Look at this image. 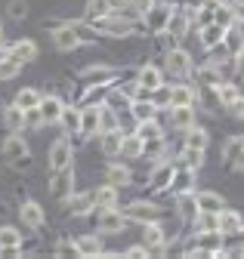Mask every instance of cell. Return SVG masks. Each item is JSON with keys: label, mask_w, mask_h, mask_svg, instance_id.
I'll list each match as a JSON object with an SVG mask.
<instances>
[{"label": "cell", "mask_w": 244, "mask_h": 259, "mask_svg": "<svg viewBox=\"0 0 244 259\" xmlns=\"http://www.w3.org/2000/svg\"><path fill=\"white\" fill-rule=\"evenodd\" d=\"M170 19H173V7H167V4H158V7H151L145 13V25L155 31V34H161V31L170 28Z\"/></svg>", "instance_id": "6da1fadb"}, {"label": "cell", "mask_w": 244, "mask_h": 259, "mask_svg": "<svg viewBox=\"0 0 244 259\" xmlns=\"http://www.w3.org/2000/svg\"><path fill=\"white\" fill-rule=\"evenodd\" d=\"M71 194H74V176H71V167L56 170V176H53V198L68 201Z\"/></svg>", "instance_id": "7a4b0ae2"}, {"label": "cell", "mask_w": 244, "mask_h": 259, "mask_svg": "<svg viewBox=\"0 0 244 259\" xmlns=\"http://www.w3.org/2000/svg\"><path fill=\"white\" fill-rule=\"evenodd\" d=\"M142 244H145L148 253H155V256L164 253V229H161L158 222H145V229H142Z\"/></svg>", "instance_id": "3957f363"}, {"label": "cell", "mask_w": 244, "mask_h": 259, "mask_svg": "<svg viewBox=\"0 0 244 259\" xmlns=\"http://www.w3.org/2000/svg\"><path fill=\"white\" fill-rule=\"evenodd\" d=\"M65 167H71V145H68V139H59L50 148V170L56 173V170H65Z\"/></svg>", "instance_id": "277c9868"}, {"label": "cell", "mask_w": 244, "mask_h": 259, "mask_svg": "<svg viewBox=\"0 0 244 259\" xmlns=\"http://www.w3.org/2000/svg\"><path fill=\"white\" fill-rule=\"evenodd\" d=\"M0 151H4V157L10 160V164H19V167H22V164H28V160H25V157H28V145H25V139H22V136H10Z\"/></svg>", "instance_id": "5b68a950"}, {"label": "cell", "mask_w": 244, "mask_h": 259, "mask_svg": "<svg viewBox=\"0 0 244 259\" xmlns=\"http://www.w3.org/2000/svg\"><path fill=\"white\" fill-rule=\"evenodd\" d=\"M19 216H22V222L28 225V229H40V225L47 222V216H44V207H40L37 201H25V204L19 207Z\"/></svg>", "instance_id": "8992f818"}, {"label": "cell", "mask_w": 244, "mask_h": 259, "mask_svg": "<svg viewBox=\"0 0 244 259\" xmlns=\"http://www.w3.org/2000/svg\"><path fill=\"white\" fill-rule=\"evenodd\" d=\"M124 225H127V216H124V213H117L114 207H105V213L99 216V229L108 232V235L124 232Z\"/></svg>", "instance_id": "52a82bcc"}, {"label": "cell", "mask_w": 244, "mask_h": 259, "mask_svg": "<svg viewBox=\"0 0 244 259\" xmlns=\"http://www.w3.org/2000/svg\"><path fill=\"white\" fill-rule=\"evenodd\" d=\"M99 126H102V111L93 108V105H87V108L80 111V130H77V133H80V136H93Z\"/></svg>", "instance_id": "ba28073f"}, {"label": "cell", "mask_w": 244, "mask_h": 259, "mask_svg": "<svg viewBox=\"0 0 244 259\" xmlns=\"http://www.w3.org/2000/svg\"><path fill=\"white\" fill-rule=\"evenodd\" d=\"M53 40H56V47L62 50V53H68V50H77V47H80V37H77V31H74V25H65V28H56V34H53Z\"/></svg>", "instance_id": "9c48e42d"}, {"label": "cell", "mask_w": 244, "mask_h": 259, "mask_svg": "<svg viewBox=\"0 0 244 259\" xmlns=\"http://www.w3.org/2000/svg\"><path fill=\"white\" fill-rule=\"evenodd\" d=\"M223 37H226V28H223V25H217V22H207V25L201 28V47H207V50L220 47V44H223Z\"/></svg>", "instance_id": "30bf717a"}, {"label": "cell", "mask_w": 244, "mask_h": 259, "mask_svg": "<svg viewBox=\"0 0 244 259\" xmlns=\"http://www.w3.org/2000/svg\"><path fill=\"white\" fill-rule=\"evenodd\" d=\"M241 225H244V219L235 210H226V207L220 210V235H238Z\"/></svg>", "instance_id": "8fae6325"}, {"label": "cell", "mask_w": 244, "mask_h": 259, "mask_svg": "<svg viewBox=\"0 0 244 259\" xmlns=\"http://www.w3.org/2000/svg\"><path fill=\"white\" fill-rule=\"evenodd\" d=\"M139 87L142 90H158V87H164V74L155 68V65H145V68H139Z\"/></svg>", "instance_id": "7c38bea8"}, {"label": "cell", "mask_w": 244, "mask_h": 259, "mask_svg": "<svg viewBox=\"0 0 244 259\" xmlns=\"http://www.w3.org/2000/svg\"><path fill=\"white\" fill-rule=\"evenodd\" d=\"M127 219L155 222V219H158V207H151V204H142V201H133V204L127 207Z\"/></svg>", "instance_id": "4fadbf2b"}, {"label": "cell", "mask_w": 244, "mask_h": 259, "mask_svg": "<svg viewBox=\"0 0 244 259\" xmlns=\"http://www.w3.org/2000/svg\"><path fill=\"white\" fill-rule=\"evenodd\" d=\"M40 117H44V123H53V120H59V117H62V102H59L56 99V96H47V99H40Z\"/></svg>", "instance_id": "5bb4252c"}, {"label": "cell", "mask_w": 244, "mask_h": 259, "mask_svg": "<svg viewBox=\"0 0 244 259\" xmlns=\"http://www.w3.org/2000/svg\"><path fill=\"white\" fill-rule=\"evenodd\" d=\"M170 123H173V126H179V130L195 126V108H192V105H173Z\"/></svg>", "instance_id": "9a60e30c"}, {"label": "cell", "mask_w": 244, "mask_h": 259, "mask_svg": "<svg viewBox=\"0 0 244 259\" xmlns=\"http://www.w3.org/2000/svg\"><path fill=\"white\" fill-rule=\"evenodd\" d=\"M223 40H226V53H229V56H241V53H244V34H241V28L229 25Z\"/></svg>", "instance_id": "2e32d148"}, {"label": "cell", "mask_w": 244, "mask_h": 259, "mask_svg": "<svg viewBox=\"0 0 244 259\" xmlns=\"http://www.w3.org/2000/svg\"><path fill=\"white\" fill-rule=\"evenodd\" d=\"M167 68H170L173 74H186V71H192V59H189V53L173 50V53L167 56Z\"/></svg>", "instance_id": "e0dca14e"}, {"label": "cell", "mask_w": 244, "mask_h": 259, "mask_svg": "<svg viewBox=\"0 0 244 259\" xmlns=\"http://www.w3.org/2000/svg\"><path fill=\"white\" fill-rule=\"evenodd\" d=\"M198 207H201V213H220L226 207V201L220 198L217 191H201L198 194Z\"/></svg>", "instance_id": "ac0fdd59"}, {"label": "cell", "mask_w": 244, "mask_h": 259, "mask_svg": "<svg viewBox=\"0 0 244 259\" xmlns=\"http://www.w3.org/2000/svg\"><path fill=\"white\" fill-rule=\"evenodd\" d=\"M120 142H124V133H120V130H105V133H102V151L108 157L120 154Z\"/></svg>", "instance_id": "d6986e66"}, {"label": "cell", "mask_w": 244, "mask_h": 259, "mask_svg": "<svg viewBox=\"0 0 244 259\" xmlns=\"http://www.w3.org/2000/svg\"><path fill=\"white\" fill-rule=\"evenodd\" d=\"M93 204L96 207H114L117 204V185H102V188H96L93 191Z\"/></svg>", "instance_id": "ffe728a7"}, {"label": "cell", "mask_w": 244, "mask_h": 259, "mask_svg": "<svg viewBox=\"0 0 244 259\" xmlns=\"http://www.w3.org/2000/svg\"><path fill=\"white\" fill-rule=\"evenodd\" d=\"M7 56H10V59H16V62L22 65V62H31V59L37 56V47H34L31 40H22V44H16Z\"/></svg>", "instance_id": "44dd1931"}, {"label": "cell", "mask_w": 244, "mask_h": 259, "mask_svg": "<svg viewBox=\"0 0 244 259\" xmlns=\"http://www.w3.org/2000/svg\"><path fill=\"white\" fill-rule=\"evenodd\" d=\"M22 247V232H16V229H0V253L4 250H19Z\"/></svg>", "instance_id": "7402d4cb"}, {"label": "cell", "mask_w": 244, "mask_h": 259, "mask_svg": "<svg viewBox=\"0 0 244 259\" xmlns=\"http://www.w3.org/2000/svg\"><path fill=\"white\" fill-rule=\"evenodd\" d=\"M173 164H161L155 173H151V188H167L170 182H173Z\"/></svg>", "instance_id": "603a6c76"}, {"label": "cell", "mask_w": 244, "mask_h": 259, "mask_svg": "<svg viewBox=\"0 0 244 259\" xmlns=\"http://www.w3.org/2000/svg\"><path fill=\"white\" fill-rule=\"evenodd\" d=\"M120 151H124L127 157H139L145 151V139L136 133V136H124V142H120Z\"/></svg>", "instance_id": "cb8c5ba5"}, {"label": "cell", "mask_w": 244, "mask_h": 259, "mask_svg": "<svg viewBox=\"0 0 244 259\" xmlns=\"http://www.w3.org/2000/svg\"><path fill=\"white\" fill-rule=\"evenodd\" d=\"M68 207H71L74 216L90 213V207H93V194H71V198H68Z\"/></svg>", "instance_id": "d4e9b609"}, {"label": "cell", "mask_w": 244, "mask_h": 259, "mask_svg": "<svg viewBox=\"0 0 244 259\" xmlns=\"http://www.w3.org/2000/svg\"><path fill=\"white\" fill-rule=\"evenodd\" d=\"M40 99H44V96H40L37 90H19V96H16V105L28 111V108H37V105H40Z\"/></svg>", "instance_id": "484cf974"}, {"label": "cell", "mask_w": 244, "mask_h": 259, "mask_svg": "<svg viewBox=\"0 0 244 259\" xmlns=\"http://www.w3.org/2000/svg\"><path fill=\"white\" fill-rule=\"evenodd\" d=\"M198 213H201V207H198V198L186 194V198L179 201V216L186 219V222H192V219H198Z\"/></svg>", "instance_id": "4316f807"}, {"label": "cell", "mask_w": 244, "mask_h": 259, "mask_svg": "<svg viewBox=\"0 0 244 259\" xmlns=\"http://www.w3.org/2000/svg\"><path fill=\"white\" fill-rule=\"evenodd\" d=\"M77 253L80 256H96V253H102V241L96 235H87V238L77 241Z\"/></svg>", "instance_id": "83f0119b"}, {"label": "cell", "mask_w": 244, "mask_h": 259, "mask_svg": "<svg viewBox=\"0 0 244 259\" xmlns=\"http://www.w3.org/2000/svg\"><path fill=\"white\" fill-rule=\"evenodd\" d=\"M186 148H198V151L207 148V133H204V130H198V126L186 130Z\"/></svg>", "instance_id": "f1b7e54d"}, {"label": "cell", "mask_w": 244, "mask_h": 259, "mask_svg": "<svg viewBox=\"0 0 244 259\" xmlns=\"http://www.w3.org/2000/svg\"><path fill=\"white\" fill-rule=\"evenodd\" d=\"M192 102H195V93L189 87H173L170 90V108L173 105H192Z\"/></svg>", "instance_id": "f546056e"}, {"label": "cell", "mask_w": 244, "mask_h": 259, "mask_svg": "<svg viewBox=\"0 0 244 259\" xmlns=\"http://www.w3.org/2000/svg\"><path fill=\"white\" fill-rule=\"evenodd\" d=\"M130 111H133V117H136V120H151V117H155V102L139 99V102H133V105H130Z\"/></svg>", "instance_id": "4dcf8cb0"}, {"label": "cell", "mask_w": 244, "mask_h": 259, "mask_svg": "<svg viewBox=\"0 0 244 259\" xmlns=\"http://www.w3.org/2000/svg\"><path fill=\"white\" fill-rule=\"evenodd\" d=\"M238 96H241V93H238L235 83H220V87H217V99H220V105H226V108L238 99Z\"/></svg>", "instance_id": "1f68e13d"}, {"label": "cell", "mask_w": 244, "mask_h": 259, "mask_svg": "<svg viewBox=\"0 0 244 259\" xmlns=\"http://www.w3.org/2000/svg\"><path fill=\"white\" fill-rule=\"evenodd\" d=\"M213 22L223 25V28L235 25V7H217V4H213Z\"/></svg>", "instance_id": "d6a6232c"}, {"label": "cell", "mask_w": 244, "mask_h": 259, "mask_svg": "<svg viewBox=\"0 0 244 259\" xmlns=\"http://www.w3.org/2000/svg\"><path fill=\"white\" fill-rule=\"evenodd\" d=\"M4 123H7V130H19V126L25 123V108H19V105L7 108V114H4Z\"/></svg>", "instance_id": "836d02e7"}, {"label": "cell", "mask_w": 244, "mask_h": 259, "mask_svg": "<svg viewBox=\"0 0 244 259\" xmlns=\"http://www.w3.org/2000/svg\"><path fill=\"white\" fill-rule=\"evenodd\" d=\"M108 13H111L108 0H87V16H90V19H102V16H108Z\"/></svg>", "instance_id": "e575fe53"}, {"label": "cell", "mask_w": 244, "mask_h": 259, "mask_svg": "<svg viewBox=\"0 0 244 259\" xmlns=\"http://www.w3.org/2000/svg\"><path fill=\"white\" fill-rule=\"evenodd\" d=\"M136 133L148 142V139H158V136H161V126L155 123V117H151V120H139V130H136Z\"/></svg>", "instance_id": "d590c367"}, {"label": "cell", "mask_w": 244, "mask_h": 259, "mask_svg": "<svg viewBox=\"0 0 244 259\" xmlns=\"http://www.w3.org/2000/svg\"><path fill=\"white\" fill-rule=\"evenodd\" d=\"M19 68H22V65H19L16 59L4 56V59H0V80H10V77H16V74H19Z\"/></svg>", "instance_id": "8d00e7d4"}, {"label": "cell", "mask_w": 244, "mask_h": 259, "mask_svg": "<svg viewBox=\"0 0 244 259\" xmlns=\"http://www.w3.org/2000/svg\"><path fill=\"white\" fill-rule=\"evenodd\" d=\"M133 102H130V96L127 93H108V108L111 111H127Z\"/></svg>", "instance_id": "74e56055"}, {"label": "cell", "mask_w": 244, "mask_h": 259, "mask_svg": "<svg viewBox=\"0 0 244 259\" xmlns=\"http://www.w3.org/2000/svg\"><path fill=\"white\" fill-rule=\"evenodd\" d=\"M108 182L111 185H130V170L127 167H108Z\"/></svg>", "instance_id": "f35d334b"}, {"label": "cell", "mask_w": 244, "mask_h": 259, "mask_svg": "<svg viewBox=\"0 0 244 259\" xmlns=\"http://www.w3.org/2000/svg\"><path fill=\"white\" fill-rule=\"evenodd\" d=\"M111 77H114V68H87L84 71V80H96V83L111 80Z\"/></svg>", "instance_id": "ab89813d"}, {"label": "cell", "mask_w": 244, "mask_h": 259, "mask_svg": "<svg viewBox=\"0 0 244 259\" xmlns=\"http://www.w3.org/2000/svg\"><path fill=\"white\" fill-rule=\"evenodd\" d=\"M176 191H186L189 185H192V167H186V170H179V173H173V182H170Z\"/></svg>", "instance_id": "60d3db41"}, {"label": "cell", "mask_w": 244, "mask_h": 259, "mask_svg": "<svg viewBox=\"0 0 244 259\" xmlns=\"http://www.w3.org/2000/svg\"><path fill=\"white\" fill-rule=\"evenodd\" d=\"M244 151V139H229L226 142V160H229V164H235V157Z\"/></svg>", "instance_id": "b9f144b4"}, {"label": "cell", "mask_w": 244, "mask_h": 259, "mask_svg": "<svg viewBox=\"0 0 244 259\" xmlns=\"http://www.w3.org/2000/svg\"><path fill=\"white\" fill-rule=\"evenodd\" d=\"M59 120L65 123V130H80V111H71V108H65Z\"/></svg>", "instance_id": "7bdbcfd3"}, {"label": "cell", "mask_w": 244, "mask_h": 259, "mask_svg": "<svg viewBox=\"0 0 244 259\" xmlns=\"http://www.w3.org/2000/svg\"><path fill=\"white\" fill-rule=\"evenodd\" d=\"M182 157H186V167H201L204 151H198V148H186V151H182Z\"/></svg>", "instance_id": "ee69618b"}, {"label": "cell", "mask_w": 244, "mask_h": 259, "mask_svg": "<svg viewBox=\"0 0 244 259\" xmlns=\"http://www.w3.org/2000/svg\"><path fill=\"white\" fill-rule=\"evenodd\" d=\"M25 13H28L25 0H13V4H10V19H25Z\"/></svg>", "instance_id": "f6af8a7d"}, {"label": "cell", "mask_w": 244, "mask_h": 259, "mask_svg": "<svg viewBox=\"0 0 244 259\" xmlns=\"http://www.w3.org/2000/svg\"><path fill=\"white\" fill-rule=\"evenodd\" d=\"M151 7H155V0H130V10H136L139 16H145Z\"/></svg>", "instance_id": "bcb514c9"}, {"label": "cell", "mask_w": 244, "mask_h": 259, "mask_svg": "<svg viewBox=\"0 0 244 259\" xmlns=\"http://www.w3.org/2000/svg\"><path fill=\"white\" fill-rule=\"evenodd\" d=\"M213 4H217V0H189V7H192L195 13H198V10H210Z\"/></svg>", "instance_id": "7dc6e473"}, {"label": "cell", "mask_w": 244, "mask_h": 259, "mask_svg": "<svg viewBox=\"0 0 244 259\" xmlns=\"http://www.w3.org/2000/svg\"><path fill=\"white\" fill-rule=\"evenodd\" d=\"M111 13H120V10H130V0H108Z\"/></svg>", "instance_id": "c3c4849f"}, {"label": "cell", "mask_w": 244, "mask_h": 259, "mask_svg": "<svg viewBox=\"0 0 244 259\" xmlns=\"http://www.w3.org/2000/svg\"><path fill=\"white\" fill-rule=\"evenodd\" d=\"M229 108H232V114H235V117H244V99H241V96H238V99H235Z\"/></svg>", "instance_id": "681fc988"}, {"label": "cell", "mask_w": 244, "mask_h": 259, "mask_svg": "<svg viewBox=\"0 0 244 259\" xmlns=\"http://www.w3.org/2000/svg\"><path fill=\"white\" fill-rule=\"evenodd\" d=\"M145 253H148V250H145V244H142V247H130V250H127V256H130V259H136V256H145Z\"/></svg>", "instance_id": "f907efd6"}, {"label": "cell", "mask_w": 244, "mask_h": 259, "mask_svg": "<svg viewBox=\"0 0 244 259\" xmlns=\"http://www.w3.org/2000/svg\"><path fill=\"white\" fill-rule=\"evenodd\" d=\"M235 59H238V62H235V71H238V77L244 80V53H241V56H235Z\"/></svg>", "instance_id": "816d5d0a"}, {"label": "cell", "mask_w": 244, "mask_h": 259, "mask_svg": "<svg viewBox=\"0 0 244 259\" xmlns=\"http://www.w3.org/2000/svg\"><path fill=\"white\" fill-rule=\"evenodd\" d=\"M232 167H235V170H241V173H244V151H241V154H238V157H235V164H232Z\"/></svg>", "instance_id": "f5cc1de1"}, {"label": "cell", "mask_w": 244, "mask_h": 259, "mask_svg": "<svg viewBox=\"0 0 244 259\" xmlns=\"http://www.w3.org/2000/svg\"><path fill=\"white\" fill-rule=\"evenodd\" d=\"M235 19H238V22H244V4H238V7H235Z\"/></svg>", "instance_id": "db71d44e"}]
</instances>
